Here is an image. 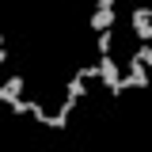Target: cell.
Segmentation results:
<instances>
[{"label": "cell", "instance_id": "cell-1", "mask_svg": "<svg viewBox=\"0 0 152 152\" xmlns=\"http://www.w3.org/2000/svg\"><path fill=\"white\" fill-rule=\"evenodd\" d=\"M129 27H133V34H137V42H141V46H148V42H152L148 8H133V12H129Z\"/></svg>", "mask_w": 152, "mask_h": 152}, {"label": "cell", "instance_id": "cell-2", "mask_svg": "<svg viewBox=\"0 0 152 152\" xmlns=\"http://www.w3.org/2000/svg\"><path fill=\"white\" fill-rule=\"evenodd\" d=\"M148 84H152L148 69H145V65H141V61L133 57V61H129V76H122V91H129V88H141V91H145Z\"/></svg>", "mask_w": 152, "mask_h": 152}, {"label": "cell", "instance_id": "cell-3", "mask_svg": "<svg viewBox=\"0 0 152 152\" xmlns=\"http://www.w3.org/2000/svg\"><path fill=\"white\" fill-rule=\"evenodd\" d=\"M99 80L107 84V91H118V84H122V72H118V61L114 57H99Z\"/></svg>", "mask_w": 152, "mask_h": 152}, {"label": "cell", "instance_id": "cell-4", "mask_svg": "<svg viewBox=\"0 0 152 152\" xmlns=\"http://www.w3.org/2000/svg\"><path fill=\"white\" fill-rule=\"evenodd\" d=\"M19 99H23V76H8V80L0 84V103L12 107V103H19Z\"/></svg>", "mask_w": 152, "mask_h": 152}, {"label": "cell", "instance_id": "cell-5", "mask_svg": "<svg viewBox=\"0 0 152 152\" xmlns=\"http://www.w3.org/2000/svg\"><path fill=\"white\" fill-rule=\"evenodd\" d=\"M114 12H95L91 15V27H95V34H103V31H114Z\"/></svg>", "mask_w": 152, "mask_h": 152}, {"label": "cell", "instance_id": "cell-6", "mask_svg": "<svg viewBox=\"0 0 152 152\" xmlns=\"http://www.w3.org/2000/svg\"><path fill=\"white\" fill-rule=\"evenodd\" d=\"M84 91H88V88H84V76H69V88H65V99H84Z\"/></svg>", "mask_w": 152, "mask_h": 152}, {"label": "cell", "instance_id": "cell-7", "mask_svg": "<svg viewBox=\"0 0 152 152\" xmlns=\"http://www.w3.org/2000/svg\"><path fill=\"white\" fill-rule=\"evenodd\" d=\"M95 50L103 57H110V50H114V31H103V34H95Z\"/></svg>", "mask_w": 152, "mask_h": 152}, {"label": "cell", "instance_id": "cell-8", "mask_svg": "<svg viewBox=\"0 0 152 152\" xmlns=\"http://www.w3.org/2000/svg\"><path fill=\"white\" fill-rule=\"evenodd\" d=\"M31 118H34L38 126H50V122H53V114H46V107H42V103H34V110H31Z\"/></svg>", "mask_w": 152, "mask_h": 152}, {"label": "cell", "instance_id": "cell-9", "mask_svg": "<svg viewBox=\"0 0 152 152\" xmlns=\"http://www.w3.org/2000/svg\"><path fill=\"white\" fill-rule=\"evenodd\" d=\"M133 57H137V61L148 69V65H152V46H137V50H133Z\"/></svg>", "mask_w": 152, "mask_h": 152}, {"label": "cell", "instance_id": "cell-10", "mask_svg": "<svg viewBox=\"0 0 152 152\" xmlns=\"http://www.w3.org/2000/svg\"><path fill=\"white\" fill-rule=\"evenodd\" d=\"M95 12H114V0H95Z\"/></svg>", "mask_w": 152, "mask_h": 152}]
</instances>
